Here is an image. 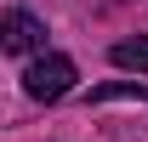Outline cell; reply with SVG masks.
<instances>
[{
    "instance_id": "1",
    "label": "cell",
    "mask_w": 148,
    "mask_h": 142,
    "mask_svg": "<svg viewBox=\"0 0 148 142\" xmlns=\"http://www.w3.org/2000/svg\"><path fill=\"white\" fill-rule=\"evenodd\" d=\"M74 80H80L74 57L46 51V57H34V63H29V74H23V91H29L34 102H63V97L74 91Z\"/></svg>"
},
{
    "instance_id": "2",
    "label": "cell",
    "mask_w": 148,
    "mask_h": 142,
    "mask_svg": "<svg viewBox=\"0 0 148 142\" xmlns=\"http://www.w3.org/2000/svg\"><path fill=\"white\" fill-rule=\"evenodd\" d=\"M0 46H6L12 57H29V51H40V46H46V23H40L34 12L12 6V12L0 17Z\"/></svg>"
},
{
    "instance_id": "3",
    "label": "cell",
    "mask_w": 148,
    "mask_h": 142,
    "mask_svg": "<svg viewBox=\"0 0 148 142\" xmlns=\"http://www.w3.org/2000/svg\"><path fill=\"white\" fill-rule=\"evenodd\" d=\"M108 57L120 63V68H137V74H148V34H137V40H120Z\"/></svg>"
},
{
    "instance_id": "4",
    "label": "cell",
    "mask_w": 148,
    "mask_h": 142,
    "mask_svg": "<svg viewBox=\"0 0 148 142\" xmlns=\"http://www.w3.org/2000/svg\"><path fill=\"white\" fill-rule=\"evenodd\" d=\"M91 97H97V102H108V97H137V102H143V97H148V85H131V80H125V85H108V91H91Z\"/></svg>"
}]
</instances>
